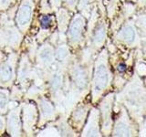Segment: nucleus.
Listing matches in <instances>:
<instances>
[{
	"instance_id": "nucleus-1",
	"label": "nucleus",
	"mask_w": 146,
	"mask_h": 137,
	"mask_svg": "<svg viewBox=\"0 0 146 137\" xmlns=\"http://www.w3.org/2000/svg\"><path fill=\"white\" fill-rule=\"evenodd\" d=\"M33 8L34 6L31 0H23L16 18L17 24L21 30H26L29 27L33 15Z\"/></svg>"
},
{
	"instance_id": "nucleus-2",
	"label": "nucleus",
	"mask_w": 146,
	"mask_h": 137,
	"mask_svg": "<svg viewBox=\"0 0 146 137\" xmlns=\"http://www.w3.org/2000/svg\"><path fill=\"white\" fill-rule=\"evenodd\" d=\"M36 109L33 104H27L24 108V113H23V122H24L25 130L29 131L34 126V123L36 121Z\"/></svg>"
},
{
	"instance_id": "nucleus-3",
	"label": "nucleus",
	"mask_w": 146,
	"mask_h": 137,
	"mask_svg": "<svg viewBox=\"0 0 146 137\" xmlns=\"http://www.w3.org/2000/svg\"><path fill=\"white\" fill-rule=\"evenodd\" d=\"M15 76V65L11 61L3 63L0 66V83L7 84Z\"/></svg>"
},
{
	"instance_id": "nucleus-4",
	"label": "nucleus",
	"mask_w": 146,
	"mask_h": 137,
	"mask_svg": "<svg viewBox=\"0 0 146 137\" xmlns=\"http://www.w3.org/2000/svg\"><path fill=\"white\" fill-rule=\"evenodd\" d=\"M8 132L12 135H19L21 130L20 124V116H19V109L15 110L9 112L8 121H7Z\"/></svg>"
},
{
	"instance_id": "nucleus-5",
	"label": "nucleus",
	"mask_w": 146,
	"mask_h": 137,
	"mask_svg": "<svg viewBox=\"0 0 146 137\" xmlns=\"http://www.w3.org/2000/svg\"><path fill=\"white\" fill-rule=\"evenodd\" d=\"M109 81V76L104 65H100L97 68L95 73V90H100L107 86Z\"/></svg>"
},
{
	"instance_id": "nucleus-6",
	"label": "nucleus",
	"mask_w": 146,
	"mask_h": 137,
	"mask_svg": "<svg viewBox=\"0 0 146 137\" xmlns=\"http://www.w3.org/2000/svg\"><path fill=\"white\" fill-rule=\"evenodd\" d=\"M84 27V20L80 17H77L73 19L72 23L70 24V30H68V35L70 39L74 41H77L80 39L82 30Z\"/></svg>"
},
{
	"instance_id": "nucleus-7",
	"label": "nucleus",
	"mask_w": 146,
	"mask_h": 137,
	"mask_svg": "<svg viewBox=\"0 0 146 137\" xmlns=\"http://www.w3.org/2000/svg\"><path fill=\"white\" fill-rule=\"evenodd\" d=\"M38 57H39V61L42 62L44 65H48V64L52 63L54 59L52 49L48 47V46H46V47L40 49Z\"/></svg>"
},
{
	"instance_id": "nucleus-8",
	"label": "nucleus",
	"mask_w": 146,
	"mask_h": 137,
	"mask_svg": "<svg viewBox=\"0 0 146 137\" xmlns=\"http://www.w3.org/2000/svg\"><path fill=\"white\" fill-rule=\"evenodd\" d=\"M75 80L77 85L80 88H83L86 84V80H85V73L81 68H78L75 70Z\"/></svg>"
},
{
	"instance_id": "nucleus-9",
	"label": "nucleus",
	"mask_w": 146,
	"mask_h": 137,
	"mask_svg": "<svg viewBox=\"0 0 146 137\" xmlns=\"http://www.w3.org/2000/svg\"><path fill=\"white\" fill-rule=\"evenodd\" d=\"M121 36L122 37L123 39L127 40L128 42H131L135 38L134 30L131 29V27H125L121 32Z\"/></svg>"
},
{
	"instance_id": "nucleus-10",
	"label": "nucleus",
	"mask_w": 146,
	"mask_h": 137,
	"mask_svg": "<svg viewBox=\"0 0 146 137\" xmlns=\"http://www.w3.org/2000/svg\"><path fill=\"white\" fill-rule=\"evenodd\" d=\"M40 106H41V112H42L45 117L48 118L53 114V108L51 106V104L48 102L47 100H42L40 102Z\"/></svg>"
},
{
	"instance_id": "nucleus-11",
	"label": "nucleus",
	"mask_w": 146,
	"mask_h": 137,
	"mask_svg": "<svg viewBox=\"0 0 146 137\" xmlns=\"http://www.w3.org/2000/svg\"><path fill=\"white\" fill-rule=\"evenodd\" d=\"M130 134V130L124 123H119L115 128V135L118 136H128Z\"/></svg>"
},
{
	"instance_id": "nucleus-12",
	"label": "nucleus",
	"mask_w": 146,
	"mask_h": 137,
	"mask_svg": "<svg viewBox=\"0 0 146 137\" xmlns=\"http://www.w3.org/2000/svg\"><path fill=\"white\" fill-rule=\"evenodd\" d=\"M7 93L4 90H0V112H5L7 108Z\"/></svg>"
},
{
	"instance_id": "nucleus-13",
	"label": "nucleus",
	"mask_w": 146,
	"mask_h": 137,
	"mask_svg": "<svg viewBox=\"0 0 146 137\" xmlns=\"http://www.w3.org/2000/svg\"><path fill=\"white\" fill-rule=\"evenodd\" d=\"M105 37V29L103 27H99L98 29L96 30L94 35V41L96 43H100L103 40Z\"/></svg>"
},
{
	"instance_id": "nucleus-14",
	"label": "nucleus",
	"mask_w": 146,
	"mask_h": 137,
	"mask_svg": "<svg viewBox=\"0 0 146 137\" xmlns=\"http://www.w3.org/2000/svg\"><path fill=\"white\" fill-rule=\"evenodd\" d=\"M61 83H62V77L59 74H55L54 77L52 78V81H51L52 88L57 90L61 86Z\"/></svg>"
},
{
	"instance_id": "nucleus-15",
	"label": "nucleus",
	"mask_w": 146,
	"mask_h": 137,
	"mask_svg": "<svg viewBox=\"0 0 146 137\" xmlns=\"http://www.w3.org/2000/svg\"><path fill=\"white\" fill-rule=\"evenodd\" d=\"M52 23V17L50 16H43L40 18V24L44 29H48L51 26Z\"/></svg>"
},
{
	"instance_id": "nucleus-16",
	"label": "nucleus",
	"mask_w": 146,
	"mask_h": 137,
	"mask_svg": "<svg viewBox=\"0 0 146 137\" xmlns=\"http://www.w3.org/2000/svg\"><path fill=\"white\" fill-rule=\"evenodd\" d=\"M57 55H58V58L59 59H65L67 57V55H68V49H66V47H60V48H59L58 49Z\"/></svg>"
},
{
	"instance_id": "nucleus-17",
	"label": "nucleus",
	"mask_w": 146,
	"mask_h": 137,
	"mask_svg": "<svg viewBox=\"0 0 146 137\" xmlns=\"http://www.w3.org/2000/svg\"><path fill=\"white\" fill-rule=\"evenodd\" d=\"M12 1L13 0H0V8L7 9L9 6H10Z\"/></svg>"
},
{
	"instance_id": "nucleus-18",
	"label": "nucleus",
	"mask_w": 146,
	"mask_h": 137,
	"mask_svg": "<svg viewBox=\"0 0 146 137\" xmlns=\"http://www.w3.org/2000/svg\"><path fill=\"white\" fill-rule=\"evenodd\" d=\"M118 70L120 72H123V71H125L126 70V65L124 63H121L120 64V65L118 66Z\"/></svg>"
},
{
	"instance_id": "nucleus-19",
	"label": "nucleus",
	"mask_w": 146,
	"mask_h": 137,
	"mask_svg": "<svg viewBox=\"0 0 146 137\" xmlns=\"http://www.w3.org/2000/svg\"><path fill=\"white\" fill-rule=\"evenodd\" d=\"M4 125H5V122H4V118L0 117V131H2L4 129Z\"/></svg>"
},
{
	"instance_id": "nucleus-20",
	"label": "nucleus",
	"mask_w": 146,
	"mask_h": 137,
	"mask_svg": "<svg viewBox=\"0 0 146 137\" xmlns=\"http://www.w3.org/2000/svg\"><path fill=\"white\" fill-rule=\"evenodd\" d=\"M60 2H61V0H51L52 5H54L55 7H56V6H58V5L60 4Z\"/></svg>"
}]
</instances>
